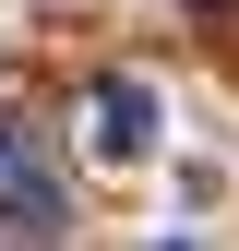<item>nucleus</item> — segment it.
Segmentation results:
<instances>
[{
    "mask_svg": "<svg viewBox=\"0 0 239 251\" xmlns=\"http://www.w3.org/2000/svg\"><path fill=\"white\" fill-rule=\"evenodd\" d=\"M0 227H12V239H60V227H72V192H60V168L24 132H0Z\"/></svg>",
    "mask_w": 239,
    "mask_h": 251,
    "instance_id": "obj_1",
    "label": "nucleus"
},
{
    "mask_svg": "<svg viewBox=\"0 0 239 251\" xmlns=\"http://www.w3.org/2000/svg\"><path fill=\"white\" fill-rule=\"evenodd\" d=\"M84 132H96L108 168H143V155H156V84H143V72H108L96 96H84Z\"/></svg>",
    "mask_w": 239,
    "mask_h": 251,
    "instance_id": "obj_2",
    "label": "nucleus"
},
{
    "mask_svg": "<svg viewBox=\"0 0 239 251\" xmlns=\"http://www.w3.org/2000/svg\"><path fill=\"white\" fill-rule=\"evenodd\" d=\"M191 12H203V24H239V0H191Z\"/></svg>",
    "mask_w": 239,
    "mask_h": 251,
    "instance_id": "obj_3",
    "label": "nucleus"
}]
</instances>
